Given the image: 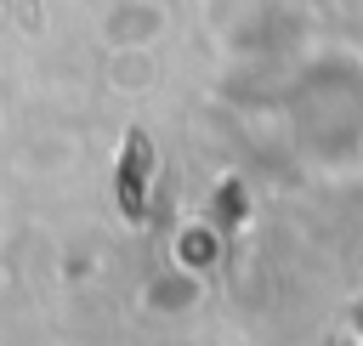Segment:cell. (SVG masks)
<instances>
[{
  "label": "cell",
  "instance_id": "obj_1",
  "mask_svg": "<svg viewBox=\"0 0 363 346\" xmlns=\"http://www.w3.org/2000/svg\"><path fill=\"white\" fill-rule=\"evenodd\" d=\"M147 170H153V142L142 130L125 136V159H119V210L136 221L142 216V187H147Z\"/></svg>",
  "mask_w": 363,
  "mask_h": 346
}]
</instances>
